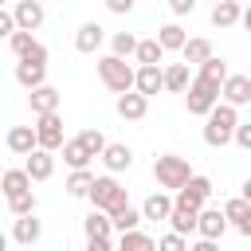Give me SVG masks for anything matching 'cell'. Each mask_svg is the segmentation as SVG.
<instances>
[{
  "label": "cell",
  "mask_w": 251,
  "mask_h": 251,
  "mask_svg": "<svg viewBox=\"0 0 251 251\" xmlns=\"http://www.w3.org/2000/svg\"><path fill=\"white\" fill-rule=\"evenodd\" d=\"M235 126H239V106L220 98V102L212 106V114L204 118V145L224 149L227 141H235Z\"/></svg>",
  "instance_id": "cell-1"
},
{
  "label": "cell",
  "mask_w": 251,
  "mask_h": 251,
  "mask_svg": "<svg viewBox=\"0 0 251 251\" xmlns=\"http://www.w3.org/2000/svg\"><path fill=\"white\" fill-rule=\"evenodd\" d=\"M220 98H224V82L212 78V75H200V71H196V78H192L188 90H184V110L196 114V118H208L212 106H216Z\"/></svg>",
  "instance_id": "cell-2"
},
{
  "label": "cell",
  "mask_w": 251,
  "mask_h": 251,
  "mask_svg": "<svg viewBox=\"0 0 251 251\" xmlns=\"http://www.w3.org/2000/svg\"><path fill=\"white\" fill-rule=\"evenodd\" d=\"M98 78H102V86L114 90V94H126V90L137 86V71H133L122 55H114V51L98 59Z\"/></svg>",
  "instance_id": "cell-3"
},
{
  "label": "cell",
  "mask_w": 251,
  "mask_h": 251,
  "mask_svg": "<svg viewBox=\"0 0 251 251\" xmlns=\"http://www.w3.org/2000/svg\"><path fill=\"white\" fill-rule=\"evenodd\" d=\"M153 176H157V184H161V188L176 192V188H184V184H188V176H192V165H188V157L161 153V157L153 161Z\"/></svg>",
  "instance_id": "cell-4"
},
{
  "label": "cell",
  "mask_w": 251,
  "mask_h": 251,
  "mask_svg": "<svg viewBox=\"0 0 251 251\" xmlns=\"http://www.w3.org/2000/svg\"><path fill=\"white\" fill-rule=\"evenodd\" d=\"M94 208H102V212H114V208H122V204H129L126 200V188L118 184V176L114 173H106V176H94V188H90V196H86Z\"/></svg>",
  "instance_id": "cell-5"
},
{
  "label": "cell",
  "mask_w": 251,
  "mask_h": 251,
  "mask_svg": "<svg viewBox=\"0 0 251 251\" xmlns=\"http://www.w3.org/2000/svg\"><path fill=\"white\" fill-rule=\"evenodd\" d=\"M35 133H39V145L43 149H63V118H59V110H51V114H35Z\"/></svg>",
  "instance_id": "cell-6"
},
{
  "label": "cell",
  "mask_w": 251,
  "mask_h": 251,
  "mask_svg": "<svg viewBox=\"0 0 251 251\" xmlns=\"http://www.w3.org/2000/svg\"><path fill=\"white\" fill-rule=\"evenodd\" d=\"M82 231H86V239H106V243H114V247H118L114 216H110V212H102V208H90V216L82 220Z\"/></svg>",
  "instance_id": "cell-7"
},
{
  "label": "cell",
  "mask_w": 251,
  "mask_h": 251,
  "mask_svg": "<svg viewBox=\"0 0 251 251\" xmlns=\"http://www.w3.org/2000/svg\"><path fill=\"white\" fill-rule=\"evenodd\" d=\"M208 200H212V180H208V176H200V173H192V176H188V184H184V188H176V204L204 208Z\"/></svg>",
  "instance_id": "cell-8"
},
{
  "label": "cell",
  "mask_w": 251,
  "mask_h": 251,
  "mask_svg": "<svg viewBox=\"0 0 251 251\" xmlns=\"http://www.w3.org/2000/svg\"><path fill=\"white\" fill-rule=\"evenodd\" d=\"M145 114H149V94H141L137 86L126 90V94H118V118H126V122H141Z\"/></svg>",
  "instance_id": "cell-9"
},
{
  "label": "cell",
  "mask_w": 251,
  "mask_h": 251,
  "mask_svg": "<svg viewBox=\"0 0 251 251\" xmlns=\"http://www.w3.org/2000/svg\"><path fill=\"white\" fill-rule=\"evenodd\" d=\"M102 43H106V27H102L98 20H86V24L75 31V51H82V55H94Z\"/></svg>",
  "instance_id": "cell-10"
},
{
  "label": "cell",
  "mask_w": 251,
  "mask_h": 251,
  "mask_svg": "<svg viewBox=\"0 0 251 251\" xmlns=\"http://www.w3.org/2000/svg\"><path fill=\"white\" fill-rule=\"evenodd\" d=\"M24 169L31 173V180H51V173H55V149L35 145V149L27 153V161H24Z\"/></svg>",
  "instance_id": "cell-11"
},
{
  "label": "cell",
  "mask_w": 251,
  "mask_h": 251,
  "mask_svg": "<svg viewBox=\"0 0 251 251\" xmlns=\"http://www.w3.org/2000/svg\"><path fill=\"white\" fill-rule=\"evenodd\" d=\"M227 224H231V220H227L224 208H208V204H204V208H200V227H196V235H204V239H220V235L227 231Z\"/></svg>",
  "instance_id": "cell-12"
},
{
  "label": "cell",
  "mask_w": 251,
  "mask_h": 251,
  "mask_svg": "<svg viewBox=\"0 0 251 251\" xmlns=\"http://www.w3.org/2000/svg\"><path fill=\"white\" fill-rule=\"evenodd\" d=\"M137 90L141 94H161L165 90V67L161 63H137Z\"/></svg>",
  "instance_id": "cell-13"
},
{
  "label": "cell",
  "mask_w": 251,
  "mask_h": 251,
  "mask_svg": "<svg viewBox=\"0 0 251 251\" xmlns=\"http://www.w3.org/2000/svg\"><path fill=\"white\" fill-rule=\"evenodd\" d=\"M4 145H8L16 157H27V153L39 145V133H35V126H12L8 137H4Z\"/></svg>",
  "instance_id": "cell-14"
},
{
  "label": "cell",
  "mask_w": 251,
  "mask_h": 251,
  "mask_svg": "<svg viewBox=\"0 0 251 251\" xmlns=\"http://www.w3.org/2000/svg\"><path fill=\"white\" fill-rule=\"evenodd\" d=\"M39 235H43V224L35 220V212H27V216H16V220H12V239H16L20 247L39 243Z\"/></svg>",
  "instance_id": "cell-15"
},
{
  "label": "cell",
  "mask_w": 251,
  "mask_h": 251,
  "mask_svg": "<svg viewBox=\"0 0 251 251\" xmlns=\"http://www.w3.org/2000/svg\"><path fill=\"white\" fill-rule=\"evenodd\" d=\"M192 78H196V75H192V63H188V59L165 67V90H169V94H184Z\"/></svg>",
  "instance_id": "cell-16"
},
{
  "label": "cell",
  "mask_w": 251,
  "mask_h": 251,
  "mask_svg": "<svg viewBox=\"0 0 251 251\" xmlns=\"http://www.w3.org/2000/svg\"><path fill=\"white\" fill-rule=\"evenodd\" d=\"M59 102H63V94H59L51 82L27 90V106H31V114H51V110H59Z\"/></svg>",
  "instance_id": "cell-17"
},
{
  "label": "cell",
  "mask_w": 251,
  "mask_h": 251,
  "mask_svg": "<svg viewBox=\"0 0 251 251\" xmlns=\"http://www.w3.org/2000/svg\"><path fill=\"white\" fill-rule=\"evenodd\" d=\"M102 165H106V173H126V169H133V149L122 141H110L102 149Z\"/></svg>",
  "instance_id": "cell-18"
},
{
  "label": "cell",
  "mask_w": 251,
  "mask_h": 251,
  "mask_svg": "<svg viewBox=\"0 0 251 251\" xmlns=\"http://www.w3.org/2000/svg\"><path fill=\"white\" fill-rule=\"evenodd\" d=\"M16 82H20L24 90H35V86H43V82H47V63L20 59V63H16Z\"/></svg>",
  "instance_id": "cell-19"
},
{
  "label": "cell",
  "mask_w": 251,
  "mask_h": 251,
  "mask_svg": "<svg viewBox=\"0 0 251 251\" xmlns=\"http://www.w3.org/2000/svg\"><path fill=\"white\" fill-rule=\"evenodd\" d=\"M59 153H63V165H67V169H86V165L94 161V153L86 149V141H82V137H67Z\"/></svg>",
  "instance_id": "cell-20"
},
{
  "label": "cell",
  "mask_w": 251,
  "mask_h": 251,
  "mask_svg": "<svg viewBox=\"0 0 251 251\" xmlns=\"http://www.w3.org/2000/svg\"><path fill=\"white\" fill-rule=\"evenodd\" d=\"M16 20H20V27H27V31H39V24L47 20V12H43V4L39 0H16Z\"/></svg>",
  "instance_id": "cell-21"
},
{
  "label": "cell",
  "mask_w": 251,
  "mask_h": 251,
  "mask_svg": "<svg viewBox=\"0 0 251 251\" xmlns=\"http://www.w3.org/2000/svg\"><path fill=\"white\" fill-rule=\"evenodd\" d=\"M173 208H176V196H169V192H153V196H145V204H141V212H145V220H169L173 216Z\"/></svg>",
  "instance_id": "cell-22"
},
{
  "label": "cell",
  "mask_w": 251,
  "mask_h": 251,
  "mask_svg": "<svg viewBox=\"0 0 251 251\" xmlns=\"http://www.w3.org/2000/svg\"><path fill=\"white\" fill-rule=\"evenodd\" d=\"M224 102L247 106L251 102V75H227L224 78Z\"/></svg>",
  "instance_id": "cell-23"
},
{
  "label": "cell",
  "mask_w": 251,
  "mask_h": 251,
  "mask_svg": "<svg viewBox=\"0 0 251 251\" xmlns=\"http://www.w3.org/2000/svg\"><path fill=\"white\" fill-rule=\"evenodd\" d=\"M169 224H173V231L192 235V231L200 227V208H192V204H176V208H173V216H169Z\"/></svg>",
  "instance_id": "cell-24"
},
{
  "label": "cell",
  "mask_w": 251,
  "mask_h": 251,
  "mask_svg": "<svg viewBox=\"0 0 251 251\" xmlns=\"http://www.w3.org/2000/svg\"><path fill=\"white\" fill-rule=\"evenodd\" d=\"M243 20V8L235 4V0H220V4H212V27H235Z\"/></svg>",
  "instance_id": "cell-25"
},
{
  "label": "cell",
  "mask_w": 251,
  "mask_h": 251,
  "mask_svg": "<svg viewBox=\"0 0 251 251\" xmlns=\"http://www.w3.org/2000/svg\"><path fill=\"white\" fill-rule=\"evenodd\" d=\"M212 55H216V51H212V43H208L204 35H192V39L184 43V51H180V59H188L192 67H200V63L212 59Z\"/></svg>",
  "instance_id": "cell-26"
},
{
  "label": "cell",
  "mask_w": 251,
  "mask_h": 251,
  "mask_svg": "<svg viewBox=\"0 0 251 251\" xmlns=\"http://www.w3.org/2000/svg\"><path fill=\"white\" fill-rule=\"evenodd\" d=\"M0 184H4V196H16V192H27V188H31V173H27V169H4V176H0Z\"/></svg>",
  "instance_id": "cell-27"
},
{
  "label": "cell",
  "mask_w": 251,
  "mask_h": 251,
  "mask_svg": "<svg viewBox=\"0 0 251 251\" xmlns=\"http://www.w3.org/2000/svg\"><path fill=\"white\" fill-rule=\"evenodd\" d=\"M67 196H90V188H94V173L90 169H71V176H67Z\"/></svg>",
  "instance_id": "cell-28"
},
{
  "label": "cell",
  "mask_w": 251,
  "mask_h": 251,
  "mask_svg": "<svg viewBox=\"0 0 251 251\" xmlns=\"http://www.w3.org/2000/svg\"><path fill=\"white\" fill-rule=\"evenodd\" d=\"M157 39H161L165 51H184V43H188V35H184L180 24H165V27H157Z\"/></svg>",
  "instance_id": "cell-29"
},
{
  "label": "cell",
  "mask_w": 251,
  "mask_h": 251,
  "mask_svg": "<svg viewBox=\"0 0 251 251\" xmlns=\"http://www.w3.org/2000/svg\"><path fill=\"white\" fill-rule=\"evenodd\" d=\"M118 247L122 251H141V247H157V239L137 231V227H129V231H118Z\"/></svg>",
  "instance_id": "cell-30"
},
{
  "label": "cell",
  "mask_w": 251,
  "mask_h": 251,
  "mask_svg": "<svg viewBox=\"0 0 251 251\" xmlns=\"http://www.w3.org/2000/svg\"><path fill=\"white\" fill-rule=\"evenodd\" d=\"M137 43H141V39H137L133 31H114V35H110V51H114V55H122V59L137 55Z\"/></svg>",
  "instance_id": "cell-31"
},
{
  "label": "cell",
  "mask_w": 251,
  "mask_h": 251,
  "mask_svg": "<svg viewBox=\"0 0 251 251\" xmlns=\"http://www.w3.org/2000/svg\"><path fill=\"white\" fill-rule=\"evenodd\" d=\"M4 200H8V212H12V216H27V212L39 208V200H35L31 188H27V192H16V196H4Z\"/></svg>",
  "instance_id": "cell-32"
},
{
  "label": "cell",
  "mask_w": 251,
  "mask_h": 251,
  "mask_svg": "<svg viewBox=\"0 0 251 251\" xmlns=\"http://www.w3.org/2000/svg\"><path fill=\"white\" fill-rule=\"evenodd\" d=\"M110 216H114V227H118V231H129V227H137V224L145 220V212H137V208H129V204L114 208Z\"/></svg>",
  "instance_id": "cell-33"
},
{
  "label": "cell",
  "mask_w": 251,
  "mask_h": 251,
  "mask_svg": "<svg viewBox=\"0 0 251 251\" xmlns=\"http://www.w3.org/2000/svg\"><path fill=\"white\" fill-rule=\"evenodd\" d=\"M224 212H227V220H231V227H239V224H243V220L251 216V200H247V196L239 192V196H231V200L224 204Z\"/></svg>",
  "instance_id": "cell-34"
},
{
  "label": "cell",
  "mask_w": 251,
  "mask_h": 251,
  "mask_svg": "<svg viewBox=\"0 0 251 251\" xmlns=\"http://www.w3.org/2000/svg\"><path fill=\"white\" fill-rule=\"evenodd\" d=\"M133 59H137V63H161V59H165V47H161V39H157V35H153V39H141Z\"/></svg>",
  "instance_id": "cell-35"
},
{
  "label": "cell",
  "mask_w": 251,
  "mask_h": 251,
  "mask_svg": "<svg viewBox=\"0 0 251 251\" xmlns=\"http://www.w3.org/2000/svg\"><path fill=\"white\" fill-rule=\"evenodd\" d=\"M196 71H200V75H212V78H220V82H224V78L231 75V71H227V59H220V55H212V59H204V63H200Z\"/></svg>",
  "instance_id": "cell-36"
},
{
  "label": "cell",
  "mask_w": 251,
  "mask_h": 251,
  "mask_svg": "<svg viewBox=\"0 0 251 251\" xmlns=\"http://www.w3.org/2000/svg\"><path fill=\"white\" fill-rule=\"evenodd\" d=\"M78 137H82V141H86V149H90V153H94V157H102V149H106V145H110V141H106V137H102V129H82V133H78Z\"/></svg>",
  "instance_id": "cell-37"
},
{
  "label": "cell",
  "mask_w": 251,
  "mask_h": 251,
  "mask_svg": "<svg viewBox=\"0 0 251 251\" xmlns=\"http://www.w3.org/2000/svg\"><path fill=\"white\" fill-rule=\"evenodd\" d=\"M157 247H161V251H184L188 243H184V235H180V231H169V235H161V239H157Z\"/></svg>",
  "instance_id": "cell-38"
},
{
  "label": "cell",
  "mask_w": 251,
  "mask_h": 251,
  "mask_svg": "<svg viewBox=\"0 0 251 251\" xmlns=\"http://www.w3.org/2000/svg\"><path fill=\"white\" fill-rule=\"evenodd\" d=\"M235 145L251 153V122H239V126H235Z\"/></svg>",
  "instance_id": "cell-39"
},
{
  "label": "cell",
  "mask_w": 251,
  "mask_h": 251,
  "mask_svg": "<svg viewBox=\"0 0 251 251\" xmlns=\"http://www.w3.org/2000/svg\"><path fill=\"white\" fill-rule=\"evenodd\" d=\"M102 4H106V12H114V16H129L137 0H102Z\"/></svg>",
  "instance_id": "cell-40"
},
{
  "label": "cell",
  "mask_w": 251,
  "mask_h": 251,
  "mask_svg": "<svg viewBox=\"0 0 251 251\" xmlns=\"http://www.w3.org/2000/svg\"><path fill=\"white\" fill-rule=\"evenodd\" d=\"M169 12L173 16H192L196 12V0H169Z\"/></svg>",
  "instance_id": "cell-41"
},
{
  "label": "cell",
  "mask_w": 251,
  "mask_h": 251,
  "mask_svg": "<svg viewBox=\"0 0 251 251\" xmlns=\"http://www.w3.org/2000/svg\"><path fill=\"white\" fill-rule=\"evenodd\" d=\"M235 231H239V235H247V239H251V216H247V220H243V224H239V227H235Z\"/></svg>",
  "instance_id": "cell-42"
},
{
  "label": "cell",
  "mask_w": 251,
  "mask_h": 251,
  "mask_svg": "<svg viewBox=\"0 0 251 251\" xmlns=\"http://www.w3.org/2000/svg\"><path fill=\"white\" fill-rule=\"evenodd\" d=\"M239 24H243V27H247V31H251V4H247V8H243V20H239Z\"/></svg>",
  "instance_id": "cell-43"
},
{
  "label": "cell",
  "mask_w": 251,
  "mask_h": 251,
  "mask_svg": "<svg viewBox=\"0 0 251 251\" xmlns=\"http://www.w3.org/2000/svg\"><path fill=\"white\" fill-rule=\"evenodd\" d=\"M243 196H247V200H251V176H247V180H243Z\"/></svg>",
  "instance_id": "cell-44"
},
{
  "label": "cell",
  "mask_w": 251,
  "mask_h": 251,
  "mask_svg": "<svg viewBox=\"0 0 251 251\" xmlns=\"http://www.w3.org/2000/svg\"><path fill=\"white\" fill-rule=\"evenodd\" d=\"M212 4H220V0H212Z\"/></svg>",
  "instance_id": "cell-45"
}]
</instances>
